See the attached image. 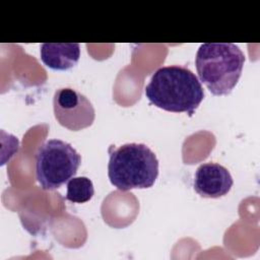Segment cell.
Instances as JSON below:
<instances>
[{
  "label": "cell",
  "mask_w": 260,
  "mask_h": 260,
  "mask_svg": "<svg viewBox=\"0 0 260 260\" xmlns=\"http://www.w3.org/2000/svg\"><path fill=\"white\" fill-rule=\"evenodd\" d=\"M108 176L121 191L150 188L158 176V160L147 145L126 143L111 152Z\"/></svg>",
  "instance_id": "cell-3"
},
{
  "label": "cell",
  "mask_w": 260,
  "mask_h": 260,
  "mask_svg": "<svg viewBox=\"0 0 260 260\" xmlns=\"http://www.w3.org/2000/svg\"><path fill=\"white\" fill-rule=\"evenodd\" d=\"M145 95L159 109L192 116L203 101L204 91L200 80L190 69L171 65L153 73L145 87Z\"/></svg>",
  "instance_id": "cell-1"
},
{
  "label": "cell",
  "mask_w": 260,
  "mask_h": 260,
  "mask_svg": "<svg viewBox=\"0 0 260 260\" xmlns=\"http://www.w3.org/2000/svg\"><path fill=\"white\" fill-rule=\"evenodd\" d=\"M54 115L58 123L72 131H79L92 125L95 111L89 100L69 87L59 88L53 98Z\"/></svg>",
  "instance_id": "cell-5"
},
{
  "label": "cell",
  "mask_w": 260,
  "mask_h": 260,
  "mask_svg": "<svg viewBox=\"0 0 260 260\" xmlns=\"http://www.w3.org/2000/svg\"><path fill=\"white\" fill-rule=\"evenodd\" d=\"M245 63V55L232 43L202 44L195 57L200 81L214 95H226L237 85Z\"/></svg>",
  "instance_id": "cell-2"
},
{
  "label": "cell",
  "mask_w": 260,
  "mask_h": 260,
  "mask_svg": "<svg viewBox=\"0 0 260 260\" xmlns=\"http://www.w3.org/2000/svg\"><path fill=\"white\" fill-rule=\"evenodd\" d=\"M94 194L93 184L87 177H73L67 182L66 200L73 203L89 201Z\"/></svg>",
  "instance_id": "cell-8"
},
{
  "label": "cell",
  "mask_w": 260,
  "mask_h": 260,
  "mask_svg": "<svg viewBox=\"0 0 260 260\" xmlns=\"http://www.w3.org/2000/svg\"><path fill=\"white\" fill-rule=\"evenodd\" d=\"M81 164L75 148L60 139L43 143L36 153V177L44 190H55L72 179Z\"/></svg>",
  "instance_id": "cell-4"
},
{
  "label": "cell",
  "mask_w": 260,
  "mask_h": 260,
  "mask_svg": "<svg viewBox=\"0 0 260 260\" xmlns=\"http://www.w3.org/2000/svg\"><path fill=\"white\" fill-rule=\"evenodd\" d=\"M42 62L53 70H68L75 66L80 57L77 43H44L40 46Z\"/></svg>",
  "instance_id": "cell-7"
},
{
  "label": "cell",
  "mask_w": 260,
  "mask_h": 260,
  "mask_svg": "<svg viewBox=\"0 0 260 260\" xmlns=\"http://www.w3.org/2000/svg\"><path fill=\"white\" fill-rule=\"evenodd\" d=\"M234 184L231 173L216 162L200 165L194 176V190L203 198H219L226 195Z\"/></svg>",
  "instance_id": "cell-6"
}]
</instances>
